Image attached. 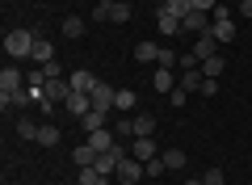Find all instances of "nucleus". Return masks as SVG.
<instances>
[{
	"label": "nucleus",
	"instance_id": "1",
	"mask_svg": "<svg viewBox=\"0 0 252 185\" xmlns=\"http://www.w3.org/2000/svg\"><path fill=\"white\" fill-rule=\"evenodd\" d=\"M34 42H38L34 30L17 26V30H9V34H4V55H9V59H30V55H34Z\"/></svg>",
	"mask_w": 252,
	"mask_h": 185
},
{
	"label": "nucleus",
	"instance_id": "2",
	"mask_svg": "<svg viewBox=\"0 0 252 185\" xmlns=\"http://www.w3.org/2000/svg\"><path fill=\"white\" fill-rule=\"evenodd\" d=\"M114 177H118V185H135L139 177H147V173H143V160H135V156H126L122 164H118V173H114Z\"/></svg>",
	"mask_w": 252,
	"mask_h": 185
},
{
	"label": "nucleus",
	"instance_id": "3",
	"mask_svg": "<svg viewBox=\"0 0 252 185\" xmlns=\"http://www.w3.org/2000/svg\"><path fill=\"white\" fill-rule=\"evenodd\" d=\"M181 30H189V34H210V13L189 9L185 17H181Z\"/></svg>",
	"mask_w": 252,
	"mask_h": 185
},
{
	"label": "nucleus",
	"instance_id": "4",
	"mask_svg": "<svg viewBox=\"0 0 252 185\" xmlns=\"http://www.w3.org/2000/svg\"><path fill=\"white\" fill-rule=\"evenodd\" d=\"M42 93L55 101V106H63V101L72 97V80H67V76H63V80H46V84H42Z\"/></svg>",
	"mask_w": 252,
	"mask_h": 185
},
{
	"label": "nucleus",
	"instance_id": "5",
	"mask_svg": "<svg viewBox=\"0 0 252 185\" xmlns=\"http://www.w3.org/2000/svg\"><path fill=\"white\" fill-rule=\"evenodd\" d=\"M156 30H160V38L181 34V17H177V13H168V9H156Z\"/></svg>",
	"mask_w": 252,
	"mask_h": 185
},
{
	"label": "nucleus",
	"instance_id": "6",
	"mask_svg": "<svg viewBox=\"0 0 252 185\" xmlns=\"http://www.w3.org/2000/svg\"><path fill=\"white\" fill-rule=\"evenodd\" d=\"M114 93H118V88H109L105 80H101V84H97V88L89 93V97H93V110H101V114H109V110H114Z\"/></svg>",
	"mask_w": 252,
	"mask_h": 185
},
{
	"label": "nucleus",
	"instance_id": "7",
	"mask_svg": "<svg viewBox=\"0 0 252 185\" xmlns=\"http://www.w3.org/2000/svg\"><path fill=\"white\" fill-rule=\"evenodd\" d=\"M63 110H67V114H72L76 122H80V118H84V114L93 110V97H89V93H72V97L63 101Z\"/></svg>",
	"mask_w": 252,
	"mask_h": 185
},
{
	"label": "nucleus",
	"instance_id": "8",
	"mask_svg": "<svg viewBox=\"0 0 252 185\" xmlns=\"http://www.w3.org/2000/svg\"><path fill=\"white\" fill-rule=\"evenodd\" d=\"M193 55H198V63L215 59V55H219V38H215V34H198V42H193Z\"/></svg>",
	"mask_w": 252,
	"mask_h": 185
},
{
	"label": "nucleus",
	"instance_id": "9",
	"mask_svg": "<svg viewBox=\"0 0 252 185\" xmlns=\"http://www.w3.org/2000/svg\"><path fill=\"white\" fill-rule=\"evenodd\" d=\"M152 88L168 97L172 88H177V76H172V68H156V72H152Z\"/></svg>",
	"mask_w": 252,
	"mask_h": 185
},
{
	"label": "nucleus",
	"instance_id": "10",
	"mask_svg": "<svg viewBox=\"0 0 252 185\" xmlns=\"http://www.w3.org/2000/svg\"><path fill=\"white\" fill-rule=\"evenodd\" d=\"M67 80H72V93H93V88L101 84V80L93 76V72H84V68H76V72H72Z\"/></svg>",
	"mask_w": 252,
	"mask_h": 185
},
{
	"label": "nucleus",
	"instance_id": "11",
	"mask_svg": "<svg viewBox=\"0 0 252 185\" xmlns=\"http://www.w3.org/2000/svg\"><path fill=\"white\" fill-rule=\"evenodd\" d=\"M130 156L143 160V164H147V160H156V156H160V151H156V139H152V135H139L135 148H130Z\"/></svg>",
	"mask_w": 252,
	"mask_h": 185
},
{
	"label": "nucleus",
	"instance_id": "12",
	"mask_svg": "<svg viewBox=\"0 0 252 185\" xmlns=\"http://www.w3.org/2000/svg\"><path fill=\"white\" fill-rule=\"evenodd\" d=\"M17 88H26V76H21V72L9 63V68L0 72V93H17Z\"/></svg>",
	"mask_w": 252,
	"mask_h": 185
},
{
	"label": "nucleus",
	"instance_id": "13",
	"mask_svg": "<svg viewBox=\"0 0 252 185\" xmlns=\"http://www.w3.org/2000/svg\"><path fill=\"white\" fill-rule=\"evenodd\" d=\"M185 93H202V84H206V72L202 68H189V72H181V80H177Z\"/></svg>",
	"mask_w": 252,
	"mask_h": 185
},
{
	"label": "nucleus",
	"instance_id": "14",
	"mask_svg": "<svg viewBox=\"0 0 252 185\" xmlns=\"http://www.w3.org/2000/svg\"><path fill=\"white\" fill-rule=\"evenodd\" d=\"M30 59H34L38 68H42V63H51V59H55V42L38 34V42H34V55H30Z\"/></svg>",
	"mask_w": 252,
	"mask_h": 185
},
{
	"label": "nucleus",
	"instance_id": "15",
	"mask_svg": "<svg viewBox=\"0 0 252 185\" xmlns=\"http://www.w3.org/2000/svg\"><path fill=\"white\" fill-rule=\"evenodd\" d=\"M210 34L219 38V46H223V42H235V21H231V17H219L215 26H210Z\"/></svg>",
	"mask_w": 252,
	"mask_h": 185
},
{
	"label": "nucleus",
	"instance_id": "16",
	"mask_svg": "<svg viewBox=\"0 0 252 185\" xmlns=\"http://www.w3.org/2000/svg\"><path fill=\"white\" fill-rule=\"evenodd\" d=\"M97 156H101V151L93 148V143H80V148L72 151V160H76V168H93V164H97Z\"/></svg>",
	"mask_w": 252,
	"mask_h": 185
},
{
	"label": "nucleus",
	"instance_id": "17",
	"mask_svg": "<svg viewBox=\"0 0 252 185\" xmlns=\"http://www.w3.org/2000/svg\"><path fill=\"white\" fill-rule=\"evenodd\" d=\"M135 59H139V63H156V59H160V46H156L152 38H143V42L135 46Z\"/></svg>",
	"mask_w": 252,
	"mask_h": 185
},
{
	"label": "nucleus",
	"instance_id": "18",
	"mask_svg": "<svg viewBox=\"0 0 252 185\" xmlns=\"http://www.w3.org/2000/svg\"><path fill=\"white\" fill-rule=\"evenodd\" d=\"M63 38H72V42H76V38H84V30H89V26H84V21L80 17H76V13H72V17H63Z\"/></svg>",
	"mask_w": 252,
	"mask_h": 185
},
{
	"label": "nucleus",
	"instance_id": "19",
	"mask_svg": "<svg viewBox=\"0 0 252 185\" xmlns=\"http://www.w3.org/2000/svg\"><path fill=\"white\" fill-rule=\"evenodd\" d=\"M59 139H63V135H59V126H51V122H42V126H38V143H42V148H59Z\"/></svg>",
	"mask_w": 252,
	"mask_h": 185
},
{
	"label": "nucleus",
	"instance_id": "20",
	"mask_svg": "<svg viewBox=\"0 0 252 185\" xmlns=\"http://www.w3.org/2000/svg\"><path fill=\"white\" fill-rule=\"evenodd\" d=\"M89 143H93V148H97V151H101V156H105V151H109V148H114V143H118V139H114V135H109V131H105V126H101V131H93V135H89Z\"/></svg>",
	"mask_w": 252,
	"mask_h": 185
},
{
	"label": "nucleus",
	"instance_id": "21",
	"mask_svg": "<svg viewBox=\"0 0 252 185\" xmlns=\"http://www.w3.org/2000/svg\"><path fill=\"white\" fill-rule=\"evenodd\" d=\"M76 185H109V177H101L97 168H76Z\"/></svg>",
	"mask_w": 252,
	"mask_h": 185
},
{
	"label": "nucleus",
	"instance_id": "22",
	"mask_svg": "<svg viewBox=\"0 0 252 185\" xmlns=\"http://www.w3.org/2000/svg\"><path fill=\"white\" fill-rule=\"evenodd\" d=\"M109 21H114V26L130 21V4H126V0H109Z\"/></svg>",
	"mask_w": 252,
	"mask_h": 185
},
{
	"label": "nucleus",
	"instance_id": "23",
	"mask_svg": "<svg viewBox=\"0 0 252 185\" xmlns=\"http://www.w3.org/2000/svg\"><path fill=\"white\" fill-rule=\"evenodd\" d=\"M105 118H109V114H101V110H89V114L80 118V126L93 135V131H101V126H105Z\"/></svg>",
	"mask_w": 252,
	"mask_h": 185
},
{
	"label": "nucleus",
	"instance_id": "24",
	"mask_svg": "<svg viewBox=\"0 0 252 185\" xmlns=\"http://www.w3.org/2000/svg\"><path fill=\"white\" fill-rule=\"evenodd\" d=\"M38 126H42V122H34V118H17V135L30 139V143H38Z\"/></svg>",
	"mask_w": 252,
	"mask_h": 185
},
{
	"label": "nucleus",
	"instance_id": "25",
	"mask_svg": "<svg viewBox=\"0 0 252 185\" xmlns=\"http://www.w3.org/2000/svg\"><path fill=\"white\" fill-rule=\"evenodd\" d=\"M160 160H164L168 168H185V164H189V156H185L181 148H168V151H160Z\"/></svg>",
	"mask_w": 252,
	"mask_h": 185
},
{
	"label": "nucleus",
	"instance_id": "26",
	"mask_svg": "<svg viewBox=\"0 0 252 185\" xmlns=\"http://www.w3.org/2000/svg\"><path fill=\"white\" fill-rule=\"evenodd\" d=\"M114 110L130 114V110H135V93H130V88H118V93H114Z\"/></svg>",
	"mask_w": 252,
	"mask_h": 185
},
{
	"label": "nucleus",
	"instance_id": "27",
	"mask_svg": "<svg viewBox=\"0 0 252 185\" xmlns=\"http://www.w3.org/2000/svg\"><path fill=\"white\" fill-rule=\"evenodd\" d=\"M156 68H181V55L172 51V46H160V59H156Z\"/></svg>",
	"mask_w": 252,
	"mask_h": 185
},
{
	"label": "nucleus",
	"instance_id": "28",
	"mask_svg": "<svg viewBox=\"0 0 252 185\" xmlns=\"http://www.w3.org/2000/svg\"><path fill=\"white\" fill-rule=\"evenodd\" d=\"M139 135H156V118L152 114H139L135 118V139H139Z\"/></svg>",
	"mask_w": 252,
	"mask_h": 185
},
{
	"label": "nucleus",
	"instance_id": "29",
	"mask_svg": "<svg viewBox=\"0 0 252 185\" xmlns=\"http://www.w3.org/2000/svg\"><path fill=\"white\" fill-rule=\"evenodd\" d=\"M223 68H227V59H219V55H215V59H206V63H202V72H206L210 80H219V76H223Z\"/></svg>",
	"mask_w": 252,
	"mask_h": 185
},
{
	"label": "nucleus",
	"instance_id": "30",
	"mask_svg": "<svg viewBox=\"0 0 252 185\" xmlns=\"http://www.w3.org/2000/svg\"><path fill=\"white\" fill-rule=\"evenodd\" d=\"M160 9H168V13H177V17H185L193 4H189V0H160Z\"/></svg>",
	"mask_w": 252,
	"mask_h": 185
},
{
	"label": "nucleus",
	"instance_id": "31",
	"mask_svg": "<svg viewBox=\"0 0 252 185\" xmlns=\"http://www.w3.org/2000/svg\"><path fill=\"white\" fill-rule=\"evenodd\" d=\"M143 173H147V177H164V173H168V164L156 156V160H147V164H143Z\"/></svg>",
	"mask_w": 252,
	"mask_h": 185
},
{
	"label": "nucleus",
	"instance_id": "32",
	"mask_svg": "<svg viewBox=\"0 0 252 185\" xmlns=\"http://www.w3.org/2000/svg\"><path fill=\"white\" fill-rule=\"evenodd\" d=\"M202 181H206V185H227V173H223V168H206Z\"/></svg>",
	"mask_w": 252,
	"mask_h": 185
},
{
	"label": "nucleus",
	"instance_id": "33",
	"mask_svg": "<svg viewBox=\"0 0 252 185\" xmlns=\"http://www.w3.org/2000/svg\"><path fill=\"white\" fill-rule=\"evenodd\" d=\"M42 72H46V80H63V63H59V59L42 63Z\"/></svg>",
	"mask_w": 252,
	"mask_h": 185
},
{
	"label": "nucleus",
	"instance_id": "34",
	"mask_svg": "<svg viewBox=\"0 0 252 185\" xmlns=\"http://www.w3.org/2000/svg\"><path fill=\"white\" fill-rule=\"evenodd\" d=\"M185 97H189V93H185V88H172V93H168V101H172V110H181V106H185Z\"/></svg>",
	"mask_w": 252,
	"mask_h": 185
},
{
	"label": "nucleus",
	"instance_id": "35",
	"mask_svg": "<svg viewBox=\"0 0 252 185\" xmlns=\"http://www.w3.org/2000/svg\"><path fill=\"white\" fill-rule=\"evenodd\" d=\"M114 131H118V135H135V118H118Z\"/></svg>",
	"mask_w": 252,
	"mask_h": 185
},
{
	"label": "nucleus",
	"instance_id": "36",
	"mask_svg": "<svg viewBox=\"0 0 252 185\" xmlns=\"http://www.w3.org/2000/svg\"><path fill=\"white\" fill-rule=\"evenodd\" d=\"M93 21H109V0H101L97 9H93Z\"/></svg>",
	"mask_w": 252,
	"mask_h": 185
},
{
	"label": "nucleus",
	"instance_id": "37",
	"mask_svg": "<svg viewBox=\"0 0 252 185\" xmlns=\"http://www.w3.org/2000/svg\"><path fill=\"white\" fill-rule=\"evenodd\" d=\"M189 4H193L198 13H210V9H219V0H189Z\"/></svg>",
	"mask_w": 252,
	"mask_h": 185
},
{
	"label": "nucleus",
	"instance_id": "38",
	"mask_svg": "<svg viewBox=\"0 0 252 185\" xmlns=\"http://www.w3.org/2000/svg\"><path fill=\"white\" fill-rule=\"evenodd\" d=\"M240 13H244V17H252V0H240Z\"/></svg>",
	"mask_w": 252,
	"mask_h": 185
},
{
	"label": "nucleus",
	"instance_id": "39",
	"mask_svg": "<svg viewBox=\"0 0 252 185\" xmlns=\"http://www.w3.org/2000/svg\"><path fill=\"white\" fill-rule=\"evenodd\" d=\"M185 185H206V181H202V177H189V181Z\"/></svg>",
	"mask_w": 252,
	"mask_h": 185
},
{
	"label": "nucleus",
	"instance_id": "40",
	"mask_svg": "<svg viewBox=\"0 0 252 185\" xmlns=\"http://www.w3.org/2000/svg\"><path fill=\"white\" fill-rule=\"evenodd\" d=\"M248 135H252V126H248Z\"/></svg>",
	"mask_w": 252,
	"mask_h": 185
}]
</instances>
